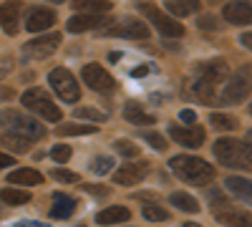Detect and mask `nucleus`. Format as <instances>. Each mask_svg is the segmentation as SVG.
<instances>
[{
  "instance_id": "1",
  "label": "nucleus",
  "mask_w": 252,
  "mask_h": 227,
  "mask_svg": "<svg viewBox=\"0 0 252 227\" xmlns=\"http://www.w3.org/2000/svg\"><path fill=\"white\" fill-rule=\"evenodd\" d=\"M229 78V66L227 61L217 58V61H204V64L197 66L194 71V81H192V89L194 94L204 101V104H220V86L227 84Z\"/></svg>"
},
{
  "instance_id": "2",
  "label": "nucleus",
  "mask_w": 252,
  "mask_h": 227,
  "mask_svg": "<svg viewBox=\"0 0 252 227\" xmlns=\"http://www.w3.org/2000/svg\"><path fill=\"white\" fill-rule=\"evenodd\" d=\"M172 172L187 182V184H194V187H204L215 179V167L212 164H207L204 159L199 157H189V154H177L172 157Z\"/></svg>"
},
{
  "instance_id": "3",
  "label": "nucleus",
  "mask_w": 252,
  "mask_h": 227,
  "mask_svg": "<svg viewBox=\"0 0 252 227\" xmlns=\"http://www.w3.org/2000/svg\"><path fill=\"white\" fill-rule=\"evenodd\" d=\"M215 157L220 164L229 169L252 172V147L240 139H217L215 141Z\"/></svg>"
},
{
  "instance_id": "4",
  "label": "nucleus",
  "mask_w": 252,
  "mask_h": 227,
  "mask_svg": "<svg viewBox=\"0 0 252 227\" xmlns=\"http://www.w3.org/2000/svg\"><path fill=\"white\" fill-rule=\"evenodd\" d=\"M252 94V71L250 68H240L227 78L224 91L220 94V106H232V104H242V101Z\"/></svg>"
},
{
  "instance_id": "5",
  "label": "nucleus",
  "mask_w": 252,
  "mask_h": 227,
  "mask_svg": "<svg viewBox=\"0 0 252 227\" xmlns=\"http://www.w3.org/2000/svg\"><path fill=\"white\" fill-rule=\"evenodd\" d=\"M0 124L3 127H10L13 134H20V136H26V139H40V136H46V129L40 127V124L26 114H20L15 109H5V111H0Z\"/></svg>"
},
{
  "instance_id": "6",
  "label": "nucleus",
  "mask_w": 252,
  "mask_h": 227,
  "mask_svg": "<svg viewBox=\"0 0 252 227\" xmlns=\"http://www.w3.org/2000/svg\"><path fill=\"white\" fill-rule=\"evenodd\" d=\"M20 101H23V106L28 111H35L46 121H61V109L53 104V98H51V94L46 89H28L23 96H20Z\"/></svg>"
},
{
  "instance_id": "7",
  "label": "nucleus",
  "mask_w": 252,
  "mask_h": 227,
  "mask_svg": "<svg viewBox=\"0 0 252 227\" xmlns=\"http://www.w3.org/2000/svg\"><path fill=\"white\" fill-rule=\"evenodd\" d=\"M48 84H51V89H53L63 101H68V104L81 98V89H78L76 78H73V73H71L68 68H53L51 76H48Z\"/></svg>"
},
{
  "instance_id": "8",
  "label": "nucleus",
  "mask_w": 252,
  "mask_h": 227,
  "mask_svg": "<svg viewBox=\"0 0 252 227\" xmlns=\"http://www.w3.org/2000/svg\"><path fill=\"white\" fill-rule=\"evenodd\" d=\"M139 8H141V13L157 26V31H159L161 35H166V38H182V35H184V26L177 23L172 15H164L159 8H152V5H146V3H141Z\"/></svg>"
},
{
  "instance_id": "9",
  "label": "nucleus",
  "mask_w": 252,
  "mask_h": 227,
  "mask_svg": "<svg viewBox=\"0 0 252 227\" xmlns=\"http://www.w3.org/2000/svg\"><path fill=\"white\" fill-rule=\"evenodd\" d=\"M149 169H152V164L146 162V159L129 162V164H124V167H119L114 172V182L116 184H124V187H129V184H139L146 174H149Z\"/></svg>"
},
{
  "instance_id": "10",
  "label": "nucleus",
  "mask_w": 252,
  "mask_h": 227,
  "mask_svg": "<svg viewBox=\"0 0 252 227\" xmlns=\"http://www.w3.org/2000/svg\"><path fill=\"white\" fill-rule=\"evenodd\" d=\"M81 76H83V81L89 84V89H94V91H111V89L116 86L114 76H111L106 68H103V66H98V64L83 66Z\"/></svg>"
},
{
  "instance_id": "11",
  "label": "nucleus",
  "mask_w": 252,
  "mask_h": 227,
  "mask_svg": "<svg viewBox=\"0 0 252 227\" xmlns=\"http://www.w3.org/2000/svg\"><path fill=\"white\" fill-rule=\"evenodd\" d=\"M109 35H119V38H134V40H146L149 38V26L141 23L136 18H124L119 26L106 28Z\"/></svg>"
},
{
  "instance_id": "12",
  "label": "nucleus",
  "mask_w": 252,
  "mask_h": 227,
  "mask_svg": "<svg viewBox=\"0 0 252 227\" xmlns=\"http://www.w3.org/2000/svg\"><path fill=\"white\" fill-rule=\"evenodd\" d=\"M61 46V35L58 33H51V35H40L31 43H26L23 53L28 58H48L51 53H56V48Z\"/></svg>"
},
{
  "instance_id": "13",
  "label": "nucleus",
  "mask_w": 252,
  "mask_h": 227,
  "mask_svg": "<svg viewBox=\"0 0 252 227\" xmlns=\"http://www.w3.org/2000/svg\"><path fill=\"white\" fill-rule=\"evenodd\" d=\"M56 23V13L46 5H35L26 13V28L31 33H40V31H46Z\"/></svg>"
},
{
  "instance_id": "14",
  "label": "nucleus",
  "mask_w": 252,
  "mask_h": 227,
  "mask_svg": "<svg viewBox=\"0 0 252 227\" xmlns=\"http://www.w3.org/2000/svg\"><path fill=\"white\" fill-rule=\"evenodd\" d=\"M169 136L182 144V147L197 149L204 144V129L202 127H169Z\"/></svg>"
},
{
  "instance_id": "15",
  "label": "nucleus",
  "mask_w": 252,
  "mask_h": 227,
  "mask_svg": "<svg viewBox=\"0 0 252 227\" xmlns=\"http://www.w3.org/2000/svg\"><path fill=\"white\" fill-rule=\"evenodd\" d=\"M106 23H109V18H106V15L78 13V15H73L68 23H66V28H68V33H86V31H98V28H103Z\"/></svg>"
},
{
  "instance_id": "16",
  "label": "nucleus",
  "mask_w": 252,
  "mask_h": 227,
  "mask_svg": "<svg viewBox=\"0 0 252 227\" xmlns=\"http://www.w3.org/2000/svg\"><path fill=\"white\" fill-rule=\"evenodd\" d=\"M224 18L232 26L252 23V3H227L224 5Z\"/></svg>"
},
{
  "instance_id": "17",
  "label": "nucleus",
  "mask_w": 252,
  "mask_h": 227,
  "mask_svg": "<svg viewBox=\"0 0 252 227\" xmlns=\"http://www.w3.org/2000/svg\"><path fill=\"white\" fill-rule=\"evenodd\" d=\"M215 217L224 227H252V215L245 210H217Z\"/></svg>"
},
{
  "instance_id": "18",
  "label": "nucleus",
  "mask_w": 252,
  "mask_h": 227,
  "mask_svg": "<svg viewBox=\"0 0 252 227\" xmlns=\"http://www.w3.org/2000/svg\"><path fill=\"white\" fill-rule=\"evenodd\" d=\"M20 5L18 3H5L0 5V26L8 35H15L18 33V23H20Z\"/></svg>"
},
{
  "instance_id": "19",
  "label": "nucleus",
  "mask_w": 252,
  "mask_h": 227,
  "mask_svg": "<svg viewBox=\"0 0 252 227\" xmlns=\"http://www.w3.org/2000/svg\"><path fill=\"white\" fill-rule=\"evenodd\" d=\"M76 212V199L68 197V195H63V192H56L53 195V204H51V217L56 220H66Z\"/></svg>"
},
{
  "instance_id": "20",
  "label": "nucleus",
  "mask_w": 252,
  "mask_h": 227,
  "mask_svg": "<svg viewBox=\"0 0 252 227\" xmlns=\"http://www.w3.org/2000/svg\"><path fill=\"white\" fill-rule=\"evenodd\" d=\"M224 187L232 192L237 199H242V202H247V204H252V182L250 179H245V177H227L224 179Z\"/></svg>"
},
{
  "instance_id": "21",
  "label": "nucleus",
  "mask_w": 252,
  "mask_h": 227,
  "mask_svg": "<svg viewBox=\"0 0 252 227\" xmlns=\"http://www.w3.org/2000/svg\"><path fill=\"white\" fill-rule=\"evenodd\" d=\"M124 119L129 124H139V127H144V124H154V116L146 114L141 109V104H136V101H129V104L124 106Z\"/></svg>"
},
{
  "instance_id": "22",
  "label": "nucleus",
  "mask_w": 252,
  "mask_h": 227,
  "mask_svg": "<svg viewBox=\"0 0 252 227\" xmlns=\"http://www.w3.org/2000/svg\"><path fill=\"white\" fill-rule=\"evenodd\" d=\"M126 220H131V210H126V207H109V210H101L96 215L98 225H119Z\"/></svg>"
},
{
  "instance_id": "23",
  "label": "nucleus",
  "mask_w": 252,
  "mask_h": 227,
  "mask_svg": "<svg viewBox=\"0 0 252 227\" xmlns=\"http://www.w3.org/2000/svg\"><path fill=\"white\" fill-rule=\"evenodd\" d=\"M0 147H5V149H10V152H15V154H26V152H31V139H26V136H20V134H0Z\"/></svg>"
},
{
  "instance_id": "24",
  "label": "nucleus",
  "mask_w": 252,
  "mask_h": 227,
  "mask_svg": "<svg viewBox=\"0 0 252 227\" xmlns=\"http://www.w3.org/2000/svg\"><path fill=\"white\" fill-rule=\"evenodd\" d=\"M43 182V174L35 172V169H15L8 177V184H20V187H33V184Z\"/></svg>"
},
{
  "instance_id": "25",
  "label": "nucleus",
  "mask_w": 252,
  "mask_h": 227,
  "mask_svg": "<svg viewBox=\"0 0 252 227\" xmlns=\"http://www.w3.org/2000/svg\"><path fill=\"white\" fill-rule=\"evenodd\" d=\"M169 202L174 204L177 210H182V212H192V215H197V212L202 210V207H199V202H197L192 195H187V192H172Z\"/></svg>"
},
{
  "instance_id": "26",
  "label": "nucleus",
  "mask_w": 252,
  "mask_h": 227,
  "mask_svg": "<svg viewBox=\"0 0 252 227\" xmlns=\"http://www.w3.org/2000/svg\"><path fill=\"white\" fill-rule=\"evenodd\" d=\"M0 199L10 207H20V204H28L31 202V192L28 190H15V187H5L0 192Z\"/></svg>"
},
{
  "instance_id": "27",
  "label": "nucleus",
  "mask_w": 252,
  "mask_h": 227,
  "mask_svg": "<svg viewBox=\"0 0 252 227\" xmlns=\"http://www.w3.org/2000/svg\"><path fill=\"white\" fill-rule=\"evenodd\" d=\"M98 127H91V124H63V127L56 129L58 136H83V134H96Z\"/></svg>"
},
{
  "instance_id": "28",
  "label": "nucleus",
  "mask_w": 252,
  "mask_h": 227,
  "mask_svg": "<svg viewBox=\"0 0 252 227\" xmlns=\"http://www.w3.org/2000/svg\"><path fill=\"white\" fill-rule=\"evenodd\" d=\"M166 10L172 13V18H184V15H192L199 10V3H189V0H172V3H166Z\"/></svg>"
},
{
  "instance_id": "29",
  "label": "nucleus",
  "mask_w": 252,
  "mask_h": 227,
  "mask_svg": "<svg viewBox=\"0 0 252 227\" xmlns=\"http://www.w3.org/2000/svg\"><path fill=\"white\" fill-rule=\"evenodd\" d=\"M76 10H86L89 15H101L103 10H111V3H106V0H96V3H89V0H76L73 3Z\"/></svg>"
},
{
  "instance_id": "30",
  "label": "nucleus",
  "mask_w": 252,
  "mask_h": 227,
  "mask_svg": "<svg viewBox=\"0 0 252 227\" xmlns=\"http://www.w3.org/2000/svg\"><path fill=\"white\" fill-rule=\"evenodd\" d=\"M209 124H212L215 129H220V131L237 129V119L235 116H224V114H212V116H209Z\"/></svg>"
},
{
  "instance_id": "31",
  "label": "nucleus",
  "mask_w": 252,
  "mask_h": 227,
  "mask_svg": "<svg viewBox=\"0 0 252 227\" xmlns=\"http://www.w3.org/2000/svg\"><path fill=\"white\" fill-rule=\"evenodd\" d=\"M114 147H116V152H119L121 157H126V159L139 157V147H136V144H134L131 139H119V141L114 144Z\"/></svg>"
},
{
  "instance_id": "32",
  "label": "nucleus",
  "mask_w": 252,
  "mask_h": 227,
  "mask_svg": "<svg viewBox=\"0 0 252 227\" xmlns=\"http://www.w3.org/2000/svg\"><path fill=\"white\" fill-rule=\"evenodd\" d=\"M73 116L76 119H89V121H106V114L103 111H98V109H89V106H81V109H76L73 111Z\"/></svg>"
},
{
  "instance_id": "33",
  "label": "nucleus",
  "mask_w": 252,
  "mask_h": 227,
  "mask_svg": "<svg viewBox=\"0 0 252 227\" xmlns=\"http://www.w3.org/2000/svg\"><path fill=\"white\" fill-rule=\"evenodd\" d=\"M144 217L152 220V222H161V220H169V212H166L164 207H159V204H146V207H144Z\"/></svg>"
},
{
  "instance_id": "34",
  "label": "nucleus",
  "mask_w": 252,
  "mask_h": 227,
  "mask_svg": "<svg viewBox=\"0 0 252 227\" xmlns=\"http://www.w3.org/2000/svg\"><path fill=\"white\" fill-rule=\"evenodd\" d=\"M111 164H114L111 157H96V159L91 162V172H94V174H109V172H111Z\"/></svg>"
},
{
  "instance_id": "35",
  "label": "nucleus",
  "mask_w": 252,
  "mask_h": 227,
  "mask_svg": "<svg viewBox=\"0 0 252 227\" xmlns=\"http://www.w3.org/2000/svg\"><path fill=\"white\" fill-rule=\"evenodd\" d=\"M141 139L149 141L157 152H164V149H166V139H164L161 134H157V131H141Z\"/></svg>"
},
{
  "instance_id": "36",
  "label": "nucleus",
  "mask_w": 252,
  "mask_h": 227,
  "mask_svg": "<svg viewBox=\"0 0 252 227\" xmlns=\"http://www.w3.org/2000/svg\"><path fill=\"white\" fill-rule=\"evenodd\" d=\"M51 157H53V162H58V164L68 162V159H71V147H68V144H58V147L51 149Z\"/></svg>"
},
{
  "instance_id": "37",
  "label": "nucleus",
  "mask_w": 252,
  "mask_h": 227,
  "mask_svg": "<svg viewBox=\"0 0 252 227\" xmlns=\"http://www.w3.org/2000/svg\"><path fill=\"white\" fill-rule=\"evenodd\" d=\"M51 177L58 179V182H66V184H78V182H81V177H78L76 172H68V169H56Z\"/></svg>"
},
{
  "instance_id": "38",
  "label": "nucleus",
  "mask_w": 252,
  "mask_h": 227,
  "mask_svg": "<svg viewBox=\"0 0 252 227\" xmlns=\"http://www.w3.org/2000/svg\"><path fill=\"white\" fill-rule=\"evenodd\" d=\"M199 28H204V31H209V28L217 31V28H220V23H217V18H215V15H204V18L199 20Z\"/></svg>"
},
{
  "instance_id": "39",
  "label": "nucleus",
  "mask_w": 252,
  "mask_h": 227,
  "mask_svg": "<svg viewBox=\"0 0 252 227\" xmlns=\"http://www.w3.org/2000/svg\"><path fill=\"white\" fill-rule=\"evenodd\" d=\"M179 119H182L184 124H189V127H194V121H197V114H194V111H189V109H184V111L179 114Z\"/></svg>"
},
{
  "instance_id": "40",
  "label": "nucleus",
  "mask_w": 252,
  "mask_h": 227,
  "mask_svg": "<svg viewBox=\"0 0 252 227\" xmlns=\"http://www.w3.org/2000/svg\"><path fill=\"white\" fill-rule=\"evenodd\" d=\"M81 190L89 192V195H106L109 192L106 187H94V184H81Z\"/></svg>"
},
{
  "instance_id": "41",
  "label": "nucleus",
  "mask_w": 252,
  "mask_h": 227,
  "mask_svg": "<svg viewBox=\"0 0 252 227\" xmlns=\"http://www.w3.org/2000/svg\"><path fill=\"white\" fill-rule=\"evenodd\" d=\"M15 227H48V225H43V222H35V220H20Z\"/></svg>"
},
{
  "instance_id": "42",
  "label": "nucleus",
  "mask_w": 252,
  "mask_h": 227,
  "mask_svg": "<svg viewBox=\"0 0 252 227\" xmlns=\"http://www.w3.org/2000/svg\"><path fill=\"white\" fill-rule=\"evenodd\" d=\"M240 43L247 48V51H252V31L250 33H242V38H240Z\"/></svg>"
},
{
  "instance_id": "43",
  "label": "nucleus",
  "mask_w": 252,
  "mask_h": 227,
  "mask_svg": "<svg viewBox=\"0 0 252 227\" xmlns=\"http://www.w3.org/2000/svg\"><path fill=\"white\" fill-rule=\"evenodd\" d=\"M10 164H15V162H13V157H8V154H0V169L10 167Z\"/></svg>"
},
{
  "instance_id": "44",
  "label": "nucleus",
  "mask_w": 252,
  "mask_h": 227,
  "mask_svg": "<svg viewBox=\"0 0 252 227\" xmlns=\"http://www.w3.org/2000/svg\"><path fill=\"white\" fill-rule=\"evenodd\" d=\"M13 98V89H0V101H10Z\"/></svg>"
},
{
  "instance_id": "45",
  "label": "nucleus",
  "mask_w": 252,
  "mask_h": 227,
  "mask_svg": "<svg viewBox=\"0 0 252 227\" xmlns=\"http://www.w3.org/2000/svg\"><path fill=\"white\" fill-rule=\"evenodd\" d=\"M146 71H149V68H146V66H139V68H136V71H134V76H144V73H146Z\"/></svg>"
},
{
  "instance_id": "46",
  "label": "nucleus",
  "mask_w": 252,
  "mask_h": 227,
  "mask_svg": "<svg viewBox=\"0 0 252 227\" xmlns=\"http://www.w3.org/2000/svg\"><path fill=\"white\" fill-rule=\"evenodd\" d=\"M184 227H202V225H197V222H184Z\"/></svg>"
},
{
  "instance_id": "47",
  "label": "nucleus",
  "mask_w": 252,
  "mask_h": 227,
  "mask_svg": "<svg viewBox=\"0 0 252 227\" xmlns=\"http://www.w3.org/2000/svg\"><path fill=\"white\" fill-rule=\"evenodd\" d=\"M247 139H250V147H252V129H250V134H247Z\"/></svg>"
},
{
  "instance_id": "48",
  "label": "nucleus",
  "mask_w": 252,
  "mask_h": 227,
  "mask_svg": "<svg viewBox=\"0 0 252 227\" xmlns=\"http://www.w3.org/2000/svg\"><path fill=\"white\" fill-rule=\"evenodd\" d=\"M78 227H86V225H78Z\"/></svg>"
},
{
  "instance_id": "49",
  "label": "nucleus",
  "mask_w": 252,
  "mask_h": 227,
  "mask_svg": "<svg viewBox=\"0 0 252 227\" xmlns=\"http://www.w3.org/2000/svg\"><path fill=\"white\" fill-rule=\"evenodd\" d=\"M250 111H252V106H250Z\"/></svg>"
}]
</instances>
